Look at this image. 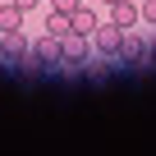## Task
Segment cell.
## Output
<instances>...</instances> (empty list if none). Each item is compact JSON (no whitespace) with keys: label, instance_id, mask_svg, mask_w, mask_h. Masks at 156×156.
I'll use <instances>...</instances> for the list:
<instances>
[{"label":"cell","instance_id":"obj_12","mask_svg":"<svg viewBox=\"0 0 156 156\" xmlns=\"http://www.w3.org/2000/svg\"><path fill=\"white\" fill-rule=\"evenodd\" d=\"M101 5H115V0H101Z\"/></svg>","mask_w":156,"mask_h":156},{"label":"cell","instance_id":"obj_5","mask_svg":"<svg viewBox=\"0 0 156 156\" xmlns=\"http://www.w3.org/2000/svg\"><path fill=\"white\" fill-rule=\"evenodd\" d=\"M60 46H64V60L73 64V60H83V55H87L92 37H83V32H69V37H60Z\"/></svg>","mask_w":156,"mask_h":156},{"label":"cell","instance_id":"obj_4","mask_svg":"<svg viewBox=\"0 0 156 156\" xmlns=\"http://www.w3.org/2000/svg\"><path fill=\"white\" fill-rule=\"evenodd\" d=\"M138 19H142V9L133 5V0H115V5H110V23H115V28H124V32H129Z\"/></svg>","mask_w":156,"mask_h":156},{"label":"cell","instance_id":"obj_1","mask_svg":"<svg viewBox=\"0 0 156 156\" xmlns=\"http://www.w3.org/2000/svg\"><path fill=\"white\" fill-rule=\"evenodd\" d=\"M92 46H97V51H106V55H119V46H124V28L101 23V28L92 32Z\"/></svg>","mask_w":156,"mask_h":156},{"label":"cell","instance_id":"obj_7","mask_svg":"<svg viewBox=\"0 0 156 156\" xmlns=\"http://www.w3.org/2000/svg\"><path fill=\"white\" fill-rule=\"evenodd\" d=\"M46 32H51V37H69V32H73L69 14H64V9H51V19H46Z\"/></svg>","mask_w":156,"mask_h":156},{"label":"cell","instance_id":"obj_8","mask_svg":"<svg viewBox=\"0 0 156 156\" xmlns=\"http://www.w3.org/2000/svg\"><path fill=\"white\" fill-rule=\"evenodd\" d=\"M19 23H23V9L14 5V0H9V5L0 9V32H9V28H19Z\"/></svg>","mask_w":156,"mask_h":156},{"label":"cell","instance_id":"obj_9","mask_svg":"<svg viewBox=\"0 0 156 156\" xmlns=\"http://www.w3.org/2000/svg\"><path fill=\"white\" fill-rule=\"evenodd\" d=\"M78 5H83V0H51V9H64V14H73Z\"/></svg>","mask_w":156,"mask_h":156},{"label":"cell","instance_id":"obj_6","mask_svg":"<svg viewBox=\"0 0 156 156\" xmlns=\"http://www.w3.org/2000/svg\"><path fill=\"white\" fill-rule=\"evenodd\" d=\"M69 23H73V32H83V37H92V32L101 28V19H97L92 9H83V5H78V9L69 14Z\"/></svg>","mask_w":156,"mask_h":156},{"label":"cell","instance_id":"obj_3","mask_svg":"<svg viewBox=\"0 0 156 156\" xmlns=\"http://www.w3.org/2000/svg\"><path fill=\"white\" fill-rule=\"evenodd\" d=\"M28 37L19 32V28H9V32H0V55H5V60H28Z\"/></svg>","mask_w":156,"mask_h":156},{"label":"cell","instance_id":"obj_11","mask_svg":"<svg viewBox=\"0 0 156 156\" xmlns=\"http://www.w3.org/2000/svg\"><path fill=\"white\" fill-rule=\"evenodd\" d=\"M14 5H19V9H32V5H37V0H14Z\"/></svg>","mask_w":156,"mask_h":156},{"label":"cell","instance_id":"obj_10","mask_svg":"<svg viewBox=\"0 0 156 156\" xmlns=\"http://www.w3.org/2000/svg\"><path fill=\"white\" fill-rule=\"evenodd\" d=\"M138 9H142V19H147V23H156V0H142Z\"/></svg>","mask_w":156,"mask_h":156},{"label":"cell","instance_id":"obj_2","mask_svg":"<svg viewBox=\"0 0 156 156\" xmlns=\"http://www.w3.org/2000/svg\"><path fill=\"white\" fill-rule=\"evenodd\" d=\"M28 60H46V64H55V60H64V46H60V37H37L32 46H28Z\"/></svg>","mask_w":156,"mask_h":156}]
</instances>
